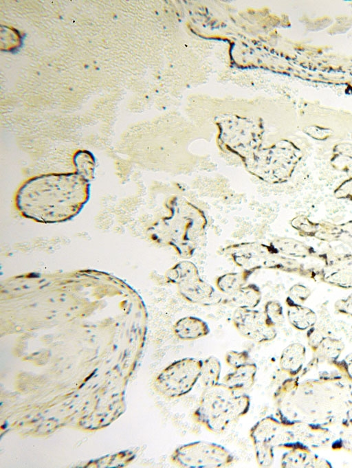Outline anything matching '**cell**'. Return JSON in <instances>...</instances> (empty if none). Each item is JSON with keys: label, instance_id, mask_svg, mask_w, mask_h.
I'll return each instance as SVG.
<instances>
[{"label": "cell", "instance_id": "obj_25", "mask_svg": "<svg viewBox=\"0 0 352 468\" xmlns=\"http://www.w3.org/2000/svg\"><path fill=\"white\" fill-rule=\"evenodd\" d=\"M311 293V290L305 285L296 284L289 288L287 298L295 303L302 304Z\"/></svg>", "mask_w": 352, "mask_h": 468}, {"label": "cell", "instance_id": "obj_12", "mask_svg": "<svg viewBox=\"0 0 352 468\" xmlns=\"http://www.w3.org/2000/svg\"><path fill=\"white\" fill-rule=\"evenodd\" d=\"M175 335L184 341H192L207 336L210 327L207 322L196 316H185L177 320L173 327Z\"/></svg>", "mask_w": 352, "mask_h": 468}, {"label": "cell", "instance_id": "obj_18", "mask_svg": "<svg viewBox=\"0 0 352 468\" xmlns=\"http://www.w3.org/2000/svg\"><path fill=\"white\" fill-rule=\"evenodd\" d=\"M253 274L245 269L226 273L217 278L215 285L220 292L229 296L245 285Z\"/></svg>", "mask_w": 352, "mask_h": 468}, {"label": "cell", "instance_id": "obj_6", "mask_svg": "<svg viewBox=\"0 0 352 468\" xmlns=\"http://www.w3.org/2000/svg\"><path fill=\"white\" fill-rule=\"evenodd\" d=\"M234 461V456L225 447L205 441L182 445L170 455L172 464L181 468H225Z\"/></svg>", "mask_w": 352, "mask_h": 468}, {"label": "cell", "instance_id": "obj_15", "mask_svg": "<svg viewBox=\"0 0 352 468\" xmlns=\"http://www.w3.org/2000/svg\"><path fill=\"white\" fill-rule=\"evenodd\" d=\"M287 316L290 324L297 330L305 331L312 328L317 322L316 313L309 307L297 304L286 298Z\"/></svg>", "mask_w": 352, "mask_h": 468}, {"label": "cell", "instance_id": "obj_5", "mask_svg": "<svg viewBox=\"0 0 352 468\" xmlns=\"http://www.w3.org/2000/svg\"><path fill=\"white\" fill-rule=\"evenodd\" d=\"M224 252L236 266L254 273L263 269L286 271L294 269L293 261L276 252L269 244L258 242L236 243L226 247Z\"/></svg>", "mask_w": 352, "mask_h": 468}, {"label": "cell", "instance_id": "obj_22", "mask_svg": "<svg viewBox=\"0 0 352 468\" xmlns=\"http://www.w3.org/2000/svg\"><path fill=\"white\" fill-rule=\"evenodd\" d=\"M343 348L344 344L340 340L330 337H323L315 348L324 357L336 359Z\"/></svg>", "mask_w": 352, "mask_h": 468}, {"label": "cell", "instance_id": "obj_10", "mask_svg": "<svg viewBox=\"0 0 352 468\" xmlns=\"http://www.w3.org/2000/svg\"><path fill=\"white\" fill-rule=\"evenodd\" d=\"M254 130L253 125L247 121L232 120L222 125L221 140L243 162L255 153L257 135Z\"/></svg>", "mask_w": 352, "mask_h": 468}, {"label": "cell", "instance_id": "obj_1", "mask_svg": "<svg viewBox=\"0 0 352 468\" xmlns=\"http://www.w3.org/2000/svg\"><path fill=\"white\" fill-rule=\"evenodd\" d=\"M89 196V182L76 172H53L24 181L16 193L15 205L27 219L58 223L77 216Z\"/></svg>", "mask_w": 352, "mask_h": 468}, {"label": "cell", "instance_id": "obj_7", "mask_svg": "<svg viewBox=\"0 0 352 468\" xmlns=\"http://www.w3.org/2000/svg\"><path fill=\"white\" fill-rule=\"evenodd\" d=\"M245 170L261 181L277 184L287 181L294 170L296 161L272 150L255 152L244 162Z\"/></svg>", "mask_w": 352, "mask_h": 468}, {"label": "cell", "instance_id": "obj_9", "mask_svg": "<svg viewBox=\"0 0 352 468\" xmlns=\"http://www.w3.org/2000/svg\"><path fill=\"white\" fill-rule=\"evenodd\" d=\"M232 322L241 336L256 343L270 342L277 335L276 329L267 324L263 312L256 309H236Z\"/></svg>", "mask_w": 352, "mask_h": 468}, {"label": "cell", "instance_id": "obj_13", "mask_svg": "<svg viewBox=\"0 0 352 468\" xmlns=\"http://www.w3.org/2000/svg\"><path fill=\"white\" fill-rule=\"evenodd\" d=\"M256 373V364L249 361L226 374L223 377V383L234 390L243 392L254 386Z\"/></svg>", "mask_w": 352, "mask_h": 468}, {"label": "cell", "instance_id": "obj_17", "mask_svg": "<svg viewBox=\"0 0 352 468\" xmlns=\"http://www.w3.org/2000/svg\"><path fill=\"white\" fill-rule=\"evenodd\" d=\"M165 276L168 282L179 286L199 278L200 275L195 264L185 259L169 268L166 271Z\"/></svg>", "mask_w": 352, "mask_h": 468}, {"label": "cell", "instance_id": "obj_27", "mask_svg": "<svg viewBox=\"0 0 352 468\" xmlns=\"http://www.w3.org/2000/svg\"><path fill=\"white\" fill-rule=\"evenodd\" d=\"M344 363L346 372L352 377V353L346 356Z\"/></svg>", "mask_w": 352, "mask_h": 468}, {"label": "cell", "instance_id": "obj_21", "mask_svg": "<svg viewBox=\"0 0 352 468\" xmlns=\"http://www.w3.org/2000/svg\"><path fill=\"white\" fill-rule=\"evenodd\" d=\"M269 245L278 254L288 257H302L305 255V245L298 241L289 238H277Z\"/></svg>", "mask_w": 352, "mask_h": 468}, {"label": "cell", "instance_id": "obj_16", "mask_svg": "<svg viewBox=\"0 0 352 468\" xmlns=\"http://www.w3.org/2000/svg\"><path fill=\"white\" fill-rule=\"evenodd\" d=\"M262 300L260 287L254 284H246L236 292L229 295L228 304L236 309H255Z\"/></svg>", "mask_w": 352, "mask_h": 468}, {"label": "cell", "instance_id": "obj_20", "mask_svg": "<svg viewBox=\"0 0 352 468\" xmlns=\"http://www.w3.org/2000/svg\"><path fill=\"white\" fill-rule=\"evenodd\" d=\"M74 172L90 182L94 178L96 160L90 152L79 151L73 157Z\"/></svg>", "mask_w": 352, "mask_h": 468}, {"label": "cell", "instance_id": "obj_23", "mask_svg": "<svg viewBox=\"0 0 352 468\" xmlns=\"http://www.w3.org/2000/svg\"><path fill=\"white\" fill-rule=\"evenodd\" d=\"M263 312L267 324L271 327L276 328L284 322L283 308L278 301H267L264 306Z\"/></svg>", "mask_w": 352, "mask_h": 468}, {"label": "cell", "instance_id": "obj_8", "mask_svg": "<svg viewBox=\"0 0 352 468\" xmlns=\"http://www.w3.org/2000/svg\"><path fill=\"white\" fill-rule=\"evenodd\" d=\"M283 424L272 416L258 420L250 430L255 458L260 467H268L274 458V448L278 443Z\"/></svg>", "mask_w": 352, "mask_h": 468}, {"label": "cell", "instance_id": "obj_26", "mask_svg": "<svg viewBox=\"0 0 352 468\" xmlns=\"http://www.w3.org/2000/svg\"><path fill=\"white\" fill-rule=\"evenodd\" d=\"M335 309L340 313L352 317V293L338 300L335 304Z\"/></svg>", "mask_w": 352, "mask_h": 468}, {"label": "cell", "instance_id": "obj_14", "mask_svg": "<svg viewBox=\"0 0 352 468\" xmlns=\"http://www.w3.org/2000/svg\"><path fill=\"white\" fill-rule=\"evenodd\" d=\"M305 360V346L301 343L294 342L283 350L279 359V366L283 372L290 376H295L302 369Z\"/></svg>", "mask_w": 352, "mask_h": 468}, {"label": "cell", "instance_id": "obj_3", "mask_svg": "<svg viewBox=\"0 0 352 468\" xmlns=\"http://www.w3.org/2000/svg\"><path fill=\"white\" fill-rule=\"evenodd\" d=\"M251 405L248 394L236 392L226 383L205 388L192 413L195 423L208 431L221 434L245 416Z\"/></svg>", "mask_w": 352, "mask_h": 468}, {"label": "cell", "instance_id": "obj_19", "mask_svg": "<svg viewBox=\"0 0 352 468\" xmlns=\"http://www.w3.org/2000/svg\"><path fill=\"white\" fill-rule=\"evenodd\" d=\"M221 364L214 356H209L202 360L199 380L204 388H208L219 383Z\"/></svg>", "mask_w": 352, "mask_h": 468}, {"label": "cell", "instance_id": "obj_2", "mask_svg": "<svg viewBox=\"0 0 352 468\" xmlns=\"http://www.w3.org/2000/svg\"><path fill=\"white\" fill-rule=\"evenodd\" d=\"M168 214L151 227V236L157 243L170 246L184 259L191 258L199 238L204 233L208 221L199 208L179 196L166 203Z\"/></svg>", "mask_w": 352, "mask_h": 468}, {"label": "cell", "instance_id": "obj_11", "mask_svg": "<svg viewBox=\"0 0 352 468\" xmlns=\"http://www.w3.org/2000/svg\"><path fill=\"white\" fill-rule=\"evenodd\" d=\"M181 297L188 302L210 306L219 303L214 288L201 277L177 286Z\"/></svg>", "mask_w": 352, "mask_h": 468}, {"label": "cell", "instance_id": "obj_4", "mask_svg": "<svg viewBox=\"0 0 352 468\" xmlns=\"http://www.w3.org/2000/svg\"><path fill=\"white\" fill-rule=\"evenodd\" d=\"M201 365L202 360L190 357L171 362L156 376L155 390L169 399L186 395L199 380Z\"/></svg>", "mask_w": 352, "mask_h": 468}, {"label": "cell", "instance_id": "obj_24", "mask_svg": "<svg viewBox=\"0 0 352 468\" xmlns=\"http://www.w3.org/2000/svg\"><path fill=\"white\" fill-rule=\"evenodd\" d=\"M226 364L234 369L250 361V355L248 351L243 350H230L225 355Z\"/></svg>", "mask_w": 352, "mask_h": 468}]
</instances>
